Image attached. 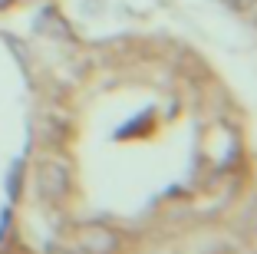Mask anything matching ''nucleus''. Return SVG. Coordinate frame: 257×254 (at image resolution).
<instances>
[{"instance_id":"20e7f679","label":"nucleus","mask_w":257,"mask_h":254,"mask_svg":"<svg viewBox=\"0 0 257 254\" xmlns=\"http://www.w3.org/2000/svg\"><path fill=\"white\" fill-rule=\"evenodd\" d=\"M7 4H10V0H0V10H4V7H7Z\"/></svg>"},{"instance_id":"f03ea898","label":"nucleus","mask_w":257,"mask_h":254,"mask_svg":"<svg viewBox=\"0 0 257 254\" xmlns=\"http://www.w3.org/2000/svg\"><path fill=\"white\" fill-rule=\"evenodd\" d=\"M37 185L46 198H63L69 192V175L60 162H43L37 172Z\"/></svg>"},{"instance_id":"f257e3e1","label":"nucleus","mask_w":257,"mask_h":254,"mask_svg":"<svg viewBox=\"0 0 257 254\" xmlns=\"http://www.w3.org/2000/svg\"><path fill=\"white\" fill-rule=\"evenodd\" d=\"M76 241L89 254H115L119 251V234L112 228H106V224H83Z\"/></svg>"},{"instance_id":"7ed1b4c3","label":"nucleus","mask_w":257,"mask_h":254,"mask_svg":"<svg viewBox=\"0 0 257 254\" xmlns=\"http://www.w3.org/2000/svg\"><path fill=\"white\" fill-rule=\"evenodd\" d=\"M50 254H73V251H66V247H56V251H50Z\"/></svg>"}]
</instances>
